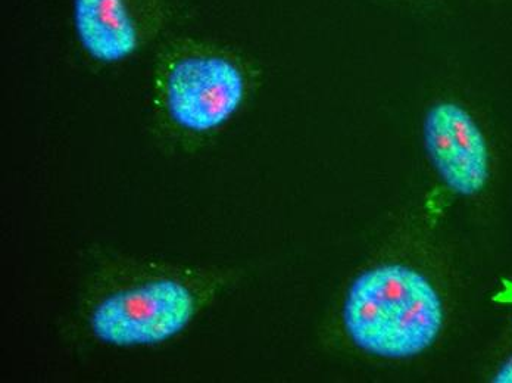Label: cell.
Segmentation results:
<instances>
[{"instance_id":"cell-2","label":"cell","mask_w":512,"mask_h":383,"mask_svg":"<svg viewBox=\"0 0 512 383\" xmlns=\"http://www.w3.org/2000/svg\"><path fill=\"white\" fill-rule=\"evenodd\" d=\"M242 56L198 37L168 40L156 54L149 129L164 151L193 154L239 114L251 92Z\"/></svg>"},{"instance_id":"cell-4","label":"cell","mask_w":512,"mask_h":383,"mask_svg":"<svg viewBox=\"0 0 512 383\" xmlns=\"http://www.w3.org/2000/svg\"><path fill=\"white\" fill-rule=\"evenodd\" d=\"M171 17V0H73L78 45L99 65L139 55L165 33Z\"/></svg>"},{"instance_id":"cell-1","label":"cell","mask_w":512,"mask_h":383,"mask_svg":"<svg viewBox=\"0 0 512 383\" xmlns=\"http://www.w3.org/2000/svg\"><path fill=\"white\" fill-rule=\"evenodd\" d=\"M76 301L61 333L71 344L120 350L179 338L234 282L209 264L137 257L92 245Z\"/></svg>"},{"instance_id":"cell-3","label":"cell","mask_w":512,"mask_h":383,"mask_svg":"<svg viewBox=\"0 0 512 383\" xmlns=\"http://www.w3.org/2000/svg\"><path fill=\"white\" fill-rule=\"evenodd\" d=\"M351 341L374 356L408 358L435 344L445 311L432 282L402 264L367 270L352 282L342 311Z\"/></svg>"},{"instance_id":"cell-6","label":"cell","mask_w":512,"mask_h":383,"mask_svg":"<svg viewBox=\"0 0 512 383\" xmlns=\"http://www.w3.org/2000/svg\"><path fill=\"white\" fill-rule=\"evenodd\" d=\"M496 383H512V357L508 358L492 379Z\"/></svg>"},{"instance_id":"cell-5","label":"cell","mask_w":512,"mask_h":383,"mask_svg":"<svg viewBox=\"0 0 512 383\" xmlns=\"http://www.w3.org/2000/svg\"><path fill=\"white\" fill-rule=\"evenodd\" d=\"M424 146L440 179L452 192L474 196L490 177V151L473 115L455 102H439L427 111Z\"/></svg>"}]
</instances>
